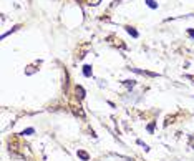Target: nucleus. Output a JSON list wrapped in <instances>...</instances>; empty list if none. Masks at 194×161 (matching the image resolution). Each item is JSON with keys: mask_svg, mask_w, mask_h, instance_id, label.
I'll use <instances>...</instances> for the list:
<instances>
[{"mask_svg": "<svg viewBox=\"0 0 194 161\" xmlns=\"http://www.w3.org/2000/svg\"><path fill=\"white\" fill-rule=\"evenodd\" d=\"M76 155H78V158H81L83 161H88V160H90V155H88L86 151H81V150H78V151H76Z\"/></svg>", "mask_w": 194, "mask_h": 161, "instance_id": "2", "label": "nucleus"}, {"mask_svg": "<svg viewBox=\"0 0 194 161\" xmlns=\"http://www.w3.org/2000/svg\"><path fill=\"white\" fill-rule=\"evenodd\" d=\"M146 5L149 7V8H158V3H156V2H154V0H146Z\"/></svg>", "mask_w": 194, "mask_h": 161, "instance_id": "5", "label": "nucleus"}, {"mask_svg": "<svg viewBox=\"0 0 194 161\" xmlns=\"http://www.w3.org/2000/svg\"><path fill=\"white\" fill-rule=\"evenodd\" d=\"M76 93H80V98H85V90L81 86H76Z\"/></svg>", "mask_w": 194, "mask_h": 161, "instance_id": "8", "label": "nucleus"}, {"mask_svg": "<svg viewBox=\"0 0 194 161\" xmlns=\"http://www.w3.org/2000/svg\"><path fill=\"white\" fill-rule=\"evenodd\" d=\"M148 131H149V133H153V131H154V123H151V125H148Z\"/></svg>", "mask_w": 194, "mask_h": 161, "instance_id": "10", "label": "nucleus"}, {"mask_svg": "<svg viewBox=\"0 0 194 161\" xmlns=\"http://www.w3.org/2000/svg\"><path fill=\"white\" fill-rule=\"evenodd\" d=\"M123 83H125L126 86H131V88H133V86H134V81H133V80H125V81H123Z\"/></svg>", "mask_w": 194, "mask_h": 161, "instance_id": "9", "label": "nucleus"}, {"mask_svg": "<svg viewBox=\"0 0 194 161\" xmlns=\"http://www.w3.org/2000/svg\"><path fill=\"white\" fill-rule=\"evenodd\" d=\"M136 143L139 144V146H143V150H144V151H149V146H148L146 143H144V141H141V139H138Z\"/></svg>", "mask_w": 194, "mask_h": 161, "instance_id": "7", "label": "nucleus"}, {"mask_svg": "<svg viewBox=\"0 0 194 161\" xmlns=\"http://www.w3.org/2000/svg\"><path fill=\"white\" fill-rule=\"evenodd\" d=\"M83 75L91 76V67H90V65H85V67H83Z\"/></svg>", "mask_w": 194, "mask_h": 161, "instance_id": "4", "label": "nucleus"}, {"mask_svg": "<svg viewBox=\"0 0 194 161\" xmlns=\"http://www.w3.org/2000/svg\"><path fill=\"white\" fill-rule=\"evenodd\" d=\"M133 71H136V73H141V75H148V76H158L156 73H151V71H143V70H138V68H131Z\"/></svg>", "mask_w": 194, "mask_h": 161, "instance_id": "3", "label": "nucleus"}, {"mask_svg": "<svg viewBox=\"0 0 194 161\" xmlns=\"http://www.w3.org/2000/svg\"><path fill=\"white\" fill-rule=\"evenodd\" d=\"M188 35H189V37H191V38L194 40V30H188Z\"/></svg>", "mask_w": 194, "mask_h": 161, "instance_id": "11", "label": "nucleus"}, {"mask_svg": "<svg viewBox=\"0 0 194 161\" xmlns=\"http://www.w3.org/2000/svg\"><path fill=\"white\" fill-rule=\"evenodd\" d=\"M125 28H126V32L131 35L133 38H138V37H139V33H138L136 30H134V27H125Z\"/></svg>", "mask_w": 194, "mask_h": 161, "instance_id": "1", "label": "nucleus"}, {"mask_svg": "<svg viewBox=\"0 0 194 161\" xmlns=\"http://www.w3.org/2000/svg\"><path fill=\"white\" fill-rule=\"evenodd\" d=\"M33 133H35V128H27V130L22 131V135L23 136H28V135H33Z\"/></svg>", "mask_w": 194, "mask_h": 161, "instance_id": "6", "label": "nucleus"}]
</instances>
